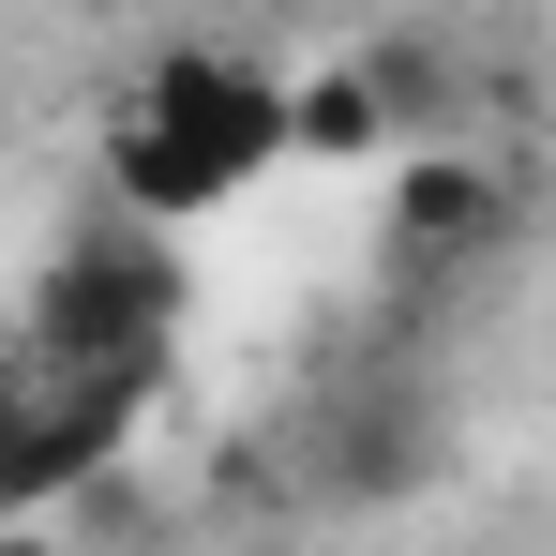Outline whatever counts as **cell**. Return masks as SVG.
<instances>
[{
  "label": "cell",
  "instance_id": "7a4b0ae2",
  "mask_svg": "<svg viewBox=\"0 0 556 556\" xmlns=\"http://www.w3.org/2000/svg\"><path fill=\"white\" fill-rule=\"evenodd\" d=\"M481 241H496V181H466V166L406 181V211H391V271H452V256H481Z\"/></svg>",
  "mask_w": 556,
  "mask_h": 556
},
{
  "label": "cell",
  "instance_id": "6da1fadb",
  "mask_svg": "<svg viewBox=\"0 0 556 556\" xmlns=\"http://www.w3.org/2000/svg\"><path fill=\"white\" fill-rule=\"evenodd\" d=\"M301 151V91H286L271 61H241V46H166L121 121H105V195L136 211V226H211L226 195H256Z\"/></svg>",
  "mask_w": 556,
  "mask_h": 556
}]
</instances>
